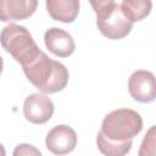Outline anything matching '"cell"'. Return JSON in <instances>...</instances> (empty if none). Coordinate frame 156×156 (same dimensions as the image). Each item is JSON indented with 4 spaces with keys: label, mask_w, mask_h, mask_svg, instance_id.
I'll use <instances>...</instances> for the list:
<instances>
[{
    "label": "cell",
    "mask_w": 156,
    "mask_h": 156,
    "mask_svg": "<svg viewBox=\"0 0 156 156\" xmlns=\"http://www.w3.org/2000/svg\"><path fill=\"white\" fill-rule=\"evenodd\" d=\"M28 80L44 94H54L66 88L68 83V69L56 60L50 58L40 51L33 60L22 66Z\"/></svg>",
    "instance_id": "obj_1"
},
{
    "label": "cell",
    "mask_w": 156,
    "mask_h": 156,
    "mask_svg": "<svg viewBox=\"0 0 156 156\" xmlns=\"http://www.w3.org/2000/svg\"><path fill=\"white\" fill-rule=\"evenodd\" d=\"M143 129L141 116L132 108H118L105 116L99 130L107 140L113 143L133 141Z\"/></svg>",
    "instance_id": "obj_2"
},
{
    "label": "cell",
    "mask_w": 156,
    "mask_h": 156,
    "mask_svg": "<svg viewBox=\"0 0 156 156\" xmlns=\"http://www.w3.org/2000/svg\"><path fill=\"white\" fill-rule=\"evenodd\" d=\"M0 44L21 66L33 60L41 51L29 30L16 23H10L1 30Z\"/></svg>",
    "instance_id": "obj_3"
},
{
    "label": "cell",
    "mask_w": 156,
    "mask_h": 156,
    "mask_svg": "<svg viewBox=\"0 0 156 156\" xmlns=\"http://www.w3.org/2000/svg\"><path fill=\"white\" fill-rule=\"evenodd\" d=\"M96 26L104 37L111 40H118L130 33L133 22L126 17L121 6L115 2L108 10L96 16Z\"/></svg>",
    "instance_id": "obj_4"
},
{
    "label": "cell",
    "mask_w": 156,
    "mask_h": 156,
    "mask_svg": "<svg viewBox=\"0 0 156 156\" xmlns=\"http://www.w3.org/2000/svg\"><path fill=\"white\" fill-rule=\"evenodd\" d=\"M128 91L130 96L141 104H147L156 98V83L152 72L138 69L128 79Z\"/></svg>",
    "instance_id": "obj_5"
},
{
    "label": "cell",
    "mask_w": 156,
    "mask_h": 156,
    "mask_svg": "<svg viewBox=\"0 0 156 156\" xmlns=\"http://www.w3.org/2000/svg\"><path fill=\"white\" fill-rule=\"evenodd\" d=\"M54 102L44 93H33L23 102V115L27 121L34 124L46 123L54 115Z\"/></svg>",
    "instance_id": "obj_6"
},
{
    "label": "cell",
    "mask_w": 156,
    "mask_h": 156,
    "mask_svg": "<svg viewBox=\"0 0 156 156\" xmlns=\"http://www.w3.org/2000/svg\"><path fill=\"white\" fill-rule=\"evenodd\" d=\"M46 149L55 155H66L74 150L77 145V134L73 128L66 124L55 126L49 130L45 139Z\"/></svg>",
    "instance_id": "obj_7"
},
{
    "label": "cell",
    "mask_w": 156,
    "mask_h": 156,
    "mask_svg": "<svg viewBox=\"0 0 156 156\" xmlns=\"http://www.w3.org/2000/svg\"><path fill=\"white\" fill-rule=\"evenodd\" d=\"M44 43L48 50L58 57H68L76 50L72 35L62 28L51 27L44 34Z\"/></svg>",
    "instance_id": "obj_8"
},
{
    "label": "cell",
    "mask_w": 156,
    "mask_h": 156,
    "mask_svg": "<svg viewBox=\"0 0 156 156\" xmlns=\"http://www.w3.org/2000/svg\"><path fill=\"white\" fill-rule=\"evenodd\" d=\"M38 7V0H0V21L12 22L30 17Z\"/></svg>",
    "instance_id": "obj_9"
},
{
    "label": "cell",
    "mask_w": 156,
    "mask_h": 156,
    "mask_svg": "<svg viewBox=\"0 0 156 156\" xmlns=\"http://www.w3.org/2000/svg\"><path fill=\"white\" fill-rule=\"evenodd\" d=\"M49 16L62 23H72L79 13V0H45Z\"/></svg>",
    "instance_id": "obj_10"
},
{
    "label": "cell",
    "mask_w": 156,
    "mask_h": 156,
    "mask_svg": "<svg viewBox=\"0 0 156 156\" xmlns=\"http://www.w3.org/2000/svg\"><path fill=\"white\" fill-rule=\"evenodd\" d=\"M122 12L133 23L146 18L152 9L151 0H122L119 5Z\"/></svg>",
    "instance_id": "obj_11"
},
{
    "label": "cell",
    "mask_w": 156,
    "mask_h": 156,
    "mask_svg": "<svg viewBox=\"0 0 156 156\" xmlns=\"http://www.w3.org/2000/svg\"><path fill=\"white\" fill-rule=\"evenodd\" d=\"M133 141L127 143H113L107 140L100 132L96 135V145L101 154L107 156H123L127 155L132 149Z\"/></svg>",
    "instance_id": "obj_12"
},
{
    "label": "cell",
    "mask_w": 156,
    "mask_h": 156,
    "mask_svg": "<svg viewBox=\"0 0 156 156\" xmlns=\"http://www.w3.org/2000/svg\"><path fill=\"white\" fill-rule=\"evenodd\" d=\"M155 154V126H152L147 133L145 134L143 143H141V147L139 150V155H154Z\"/></svg>",
    "instance_id": "obj_13"
},
{
    "label": "cell",
    "mask_w": 156,
    "mask_h": 156,
    "mask_svg": "<svg viewBox=\"0 0 156 156\" xmlns=\"http://www.w3.org/2000/svg\"><path fill=\"white\" fill-rule=\"evenodd\" d=\"M89 2L98 16L105 12L106 10H108L115 4V0H89Z\"/></svg>",
    "instance_id": "obj_14"
},
{
    "label": "cell",
    "mask_w": 156,
    "mask_h": 156,
    "mask_svg": "<svg viewBox=\"0 0 156 156\" xmlns=\"http://www.w3.org/2000/svg\"><path fill=\"white\" fill-rule=\"evenodd\" d=\"M13 155L15 156H22V155H37V156H40L41 152L35 149L34 146L29 145V144H20L16 146V149L13 150Z\"/></svg>",
    "instance_id": "obj_15"
},
{
    "label": "cell",
    "mask_w": 156,
    "mask_h": 156,
    "mask_svg": "<svg viewBox=\"0 0 156 156\" xmlns=\"http://www.w3.org/2000/svg\"><path fill=\"white\" fill-rule=\"evenodd\" d=\"M5 155H6V151L2 146V144H0V156H5Z\"/></svg>",
    "instance_id": "obj_16"
},
{
    "label": "cell",
    "mask_w": 156,
    "mask_h": 156,
    "mask_svg": "<svg viewBox=\"0 0 156 156\" xmlns=\"http://www.w3.org/2000/svg\"><path fill=\"white\" fill-rule=\"evenodd\" d=\"M2 68H4V61H2V57L0 56V74L2 72Z\"/></svg>",
    "instance_id": "obj_17"
}]
</instances>
